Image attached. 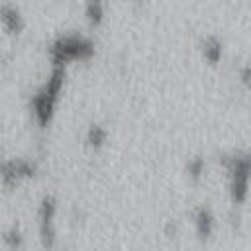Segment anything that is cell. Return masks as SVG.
<instances>
[{"label":"cell","mask_w":251,"mask_h":251,"mask_svg":"<svg viewBox=\"0 0 251 251\" xmlns=\"http://www.w3.org/2000/svg\"><path fill=\"white\" fill-rule=\"evenodd\" d=\"M63 84H65V67L53 65L49 78L31 96V114L39 127H45L53 120L59 98H61Z\"/></svg>","instance_id":"6da1fadb"},{"label":"cell","mask_w":251,"mask_h":251,"mask_svg":"<svg viewBox=\"0 0 251 251\" xmlns=\"http://www.w3.org/2000/svg\"><path fill=\"white\" fill-rule=\"evenodd\" d=\"M92 53H94L92 43L80 35H63L49 47L51 63L59 67H67L73 61H84L92 57Z\"/></svg>","instance_id":"7a4b0ae2"},{"label":"cell","mask_w":251,"mask_h":251,"mask_svg":"<svg viewBox=\"0 0 251 251\" xmlns=\"http://www.w3.org/2000/svg\"><path fill=\"white\" fill-rule=\"evenodd\" d=\"M226 171H227V186L233 204L245 202L251 180V159L247 155H231L226 163Z\"/></svg>","instance_id":"3957f363"},{"label":"cell","mask_w":251,"mask_h":251,"mask_svg":"<svg viewBox=\"0 0 251 251\" xmlns=\"http://www.w3.org/2000/svg\"><path fill=\"white\" fill-rule=\"evenodd\" d=\"M39 239L43 247H53L57 241V227H55V218H57V202L51 196H45L39 204Z\"/></svg>","instance_id":"277c9868"},{"label":"cell","mask_w":251,"mask_h":251,"mask_svg":"<svg viewBox=\"0 0 251 251\" xmlns=\"http://www.w3.org/2000/svg\"><path fill=\"white\" fill-rule=\"evenodd\" d=\"M33 175H35V167L25 159H8L0 165V180L6 188H14L20 182L31 178Z\"/></svg>","instance_id":"5b68a950"},{"label":"cell","mask_w":251,"mask_h":251,"mask_svg":"<svg viewBox=\"0 0 251 251\" xmlns=\"http://www.w3.org/2000/svg\"><path fill=\"white\" fill-rule=\"evenodd\" d=\"M192 222H194V231H196L198 239L208 241V239L214 235V231H216V218H214V214H212L208 208L200 206V208L194 212Z\"/></svg>","instance_id":"8992f818"},{"label":"cell","mask_w":251,"mask_h":251,"mask_svg":"<svg viewBox=\"0 0 251 251\" xmlns=\"http://www.w3.org/2000/svg\"><path fill=\"white\" fill-rule=\"evenodd\" d=\"M0 25L4 27V31L18 35L24 29V16L20 14V10L14 4H0Z\"/></svg>","instance_id":"52a82bcc"},{"label":"cell","mask_w":251,"mask_h":251,"mask_svg":"<svg viewBox=\"0 0 251 251\" xmlns=\"http://www.w3.org/2000/svg\"><path fill=\"white\" fill-rule=\"evenodd\" d=\"M106 137H108V131L102 127V126H90L88 133H86V141L90 147L94 149H100L104 143H106Z\"/></svg>","instance_id":"ba28073f"},{"label":"cell","mask_w":251,"mask_h":251,"mask_svg":"<svg viewBox=\"0 0 251 251\" xmlns=\"http://www.w3.org/2000/svg\"><path fill=\"white\" fill-rule=\"evenodd\" d=\"M2 239H4V243H6V247H8V249L16 251V249H20V247H22L24 235H22V231H20L16 226H12L10 229H6V231H4Z\"/></svg>","instance_id":"9c48e42d"},{"label":"cell","mask_w":251,"mask_h":251,"mask_svg":"<svg viewBox=\"0 0 251 251\" xmlns=\"http://www.w3.org/2000/svg\"><path fill=\"white\" fill-rule=\"evenodd\" d=\"M204 57H206L212 65L220 61V57H222V47L218 45V41H210V43H206V47H204Z\"/></svg>","instance_id":"30bf717a"},{"label":"cell","mask_w":251,"mask_h":251,"mask_svg":"<svg viewBox=\"0 0 251 251\" xmlns=\"http://www.w3.org/2000/svg\"><path fill=\"white\" fill-rule=\"evenodd\" d=\"M88 20L92 24H98L102 20V0H88Z\"/></svg>","instance_id":"8fae6325"},{"label":"cell","mask_w":251,"mask_h":251,"mask_svg":"<svg viewBox=\"0 0 251 251\" xmlns=\"http://www.w3.org/2000/svg\"><path fill=\"white\" fill-rule=\"evenodd\" d=\"M202 171H204V163H202L200 159H194V161L188 165V175H190L192 178H198V176L202 175Z\"/></svg>","instance_id":"7c38bea8"}]
</instances>
